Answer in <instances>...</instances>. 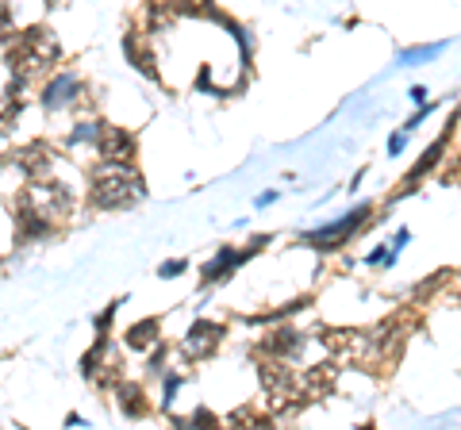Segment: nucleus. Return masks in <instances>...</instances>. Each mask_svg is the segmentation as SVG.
I'll return each mask as SVG.
<instances>
[{"label": "nucleus", "instance_id": "obj_5", "mask_svg": "<svg viewBox=\"0 0 461 430\" xmlns=\"http://www.w3.org/2000/svg\"><path fill=\"white\" fill-rule=\"evenodd\" d=\"M97 150H100L104 158H112V161H135V135L123 131V127H108V123H104V131L97 138Z\"/></svg>", "mask_w": 461, "mask_h": 430}, {"label": "nucleus", "instance_id": "obj_12", "mask_svg": "<svg viewBox=\"0 0 461 430\" xmlns=\"http://www.w3.org/2000/svg\"><path fill=\"white\" fill-rule=\"evenodd\" d=\"M115 311H120V304H108V308H104V311H100V316H97V334H104V331H108V327H112V319H115Z\"/></svg>", "mask_w": 461, "mask_h": 430}, {"label": "nucleus", "instance_id": "obj_2", "mask_svg": "<svg viewBox=\"0 0 461 430\" xmlns=\"http://www.w3.org/2000/svg\"><path fill=\"white\" fill-rule=\"evenodd\" d=\"M369 212H373V207L362 204V207H354L350 215H342L339 223H327V227H319V231H308V235L300 238V242H304V246H316V250H334V246H342V242H350L354 231L369 219Z\"/></svg>", "mask_w": 461, "mask_h": 430}, {"label": "nucleus", "instance_id": "obj_8", "mask_svg": "<svg viewBox=\"0 0 461 430\" xmlns=\"http://www.w3.org/2000/svg\"><path fill=\"white\" fill-rule=\"evenodd\" d=\"M100 131H104V120H85V123H77L74 127V135H69V143H97L100 138Z\"/></svg>", "mask_w": 461, "mask_h": 430}, {"label": "nucleus", "instance_id": "obj_18", "mask_svg": "<svg viewBox=\"0 0 461 430\" xmlns=\"http://www.w3.org/2000/svg\"><path fill=\"white\" fill-rule=\"evenodd\" d=\"M411 100H415V104H426V89L415 85V89H411Z\"/></svg>", "mask_w": 461, "mask_h": 430}, {"label": "nucleus", "instance_id": "obj_16", "mask_svg": "<svg viewBox=\"0 0 461 430\" xmlns=\"http://www.w3.org/2000/svg\"><path fill=\"white\" fill-rule=\"evenodd\" d=\"M277 196H281V192H262V196H258V207H270V204H277Z\"/></svg>", "mask_w": 461, "mask_h": 430}, {"label": "nucleus", "instance_id": "obj_13", "mask_svg": "<svg viewBox=\"0 0 461 430\" xmlns=\"http://www.w3.org/2000/svg\"><path fill=\"white\" fill-rule=\"evenodd\" d=\"M177 388H181V377H177V373L166 377V388H161V392H166V408H169L173 400H177Z\"/></svg>", "mask_w": 461, "mask_h": 430}, {"label": "nucleus", "instance_id": "obj_11", "mask_svg": "<svg viewBox=\"0 0 461 430\" xmlns=\"http://www.w3.org/2000/svg\"><path fill=\"white\" fill-rule=\"evenodd\" d=\"M184 270H189V262H184V258H177V262H161L158 277H166V281H169V277H181Z\"/></svg>", "mask_w": 461, "mask_h": 430}, {"label": "nucleus", "instance_id": "obj_6", "mask_svg": "<svg viewBox=\"0 0 461 430\" xmlns=\"http://www.w3.org/2000/svg\"><path fill=\"white\" fill-rule=\"evenodd\" d=\"M131 350L138 354H146V350H154V346H161V334H158V319H143V323H135L131 331H127V339H123Z\"/></svg>", "mask_w": 461, "mask_h": 430}, {"label": "nucleus", "instance_id": "obj_9", "mask_svg": "<svg viewBox=\"0 0 461 430\" xmlns=\"http://www.w3.org/2000/svg\"><path fill=\"white\" fill-rule=\"evenodd\" d=\"M442 51V43L434 46H415V51H403V62H426V54H438Z\"/></svg>", "mask_w": 461, "mask_h": 430}, {"label": "nucleus", "instance_id": "obj_3", "mask_svg": "<svg viewBox=\"0 0 461 430\" xmlns=\"http://www.w3.org/2000/svg\"><path fill=\"white\" fill-rule=\"evenodd\" d=\"M81 97H85V89H81V77L77 74H58L46 81L43 89V108H66V104H77Z\"/></svg>", "mask_w": 461, "mask_h": 430}, {"label": "nucleus", "instance_id": "obj_14", "mask_svg": "<svg viewBox=\"0 0 461 430\" xmlns=\"http://www.w3.org/2000/svg\"><path fill=\"white\" fill-rule=\"evenodd\" d=\"M16 115H20V104L8 112H0V135H12V120H16Z\"/></svg>", "mask_w": 461, "mask_h": 430}, {"label": "nucleus", "instance_id": "obj_7", "mask_svg": "<svg viewBox=\"0 0 461 430\" xmlns=\"http://www.w3.org/2000/svg\"><path fill=\"white\" fill-rule=\"evenodd\" d=\"M115 396H120V411L127 415V419L146 415V400H143V388L138 385H115Z\"/></svg>", "mask_w": 461, "mask_h": 430}, {"label": "nucleus", "instance_id": "obj_10", "mask_svg": "<svg viewBox=\"0 0 461 430\" xmlns=\"http://www.w3.org/2000/svg\"><path fill=\"white\" fill-rule=\"evenodd\" d=\"M392 262H396V250H385V246H377V250L365 258V265H392Z\"/></svg>", "mask_w": 461, "mask_h": 430}, {"label": "nucleus", "instance_id": "obj_17", "mask_svg": "<svg viewBox=\"0 0 461 430\" xmlns=\"http://www.w3.org/2000/svg\"><path fill=\"white\" fill-rule=\"evenodd\" d=\"M408 242H411V235H408V231H400L396 242H392V250H403V246H408Z\"/></svg>", "mask_w": 461, "mask_h": 430}, {"label": "nucleus", "instance_id": "obj_4", "mask_svg": "<svg viewBox=\"0 0 461 430\" xmlns=\"http://www.w3.org/2000/svg\"><path fill=\"white\" fill-rule=\"evenodd\" d=\"M219 339H223V327L219 323H192L189 334H184V342H181V350L184 357H207L219 346Z\"/></svg>", "mask_w": 461, "mask_h": 430}, {"label": "nucleus", "instance_id": "obj_1", "mask_svg": "<svg viewBox=\"0 0 461 430\" xmlns=\"http://www.w3.org/2000/svg\"><path fill=\"white\" fill-rule=\"evenodd\" d=\"M146 196L143 173L135 169V161H112L104 158L92 169V207H127Z\"/></svg>", "mask_w": 461, "mask_h": 430}, {"label": "nucleus", "instance_id": "obj_15", "mask_svg": "<svg viewBox=\"0 0 461 430\" xmlns=\"http://www.w3.org/2000/svg\"><path fill=\"white\" fill-rule=\"evenodd\" d=\"M403 146H408V131H396V135L388 138V154H400Z\"/></svg>", "mask_w": 461, "mask_h": 430}]
</instances>
